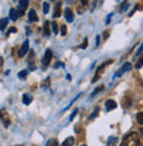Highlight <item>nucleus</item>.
I'll return each instance as SVG.
<instances>
[{
	"instance_id": "obj_1",
	"label": "nucleus",
	"mask_w": 143,
	"mask_h": 146,
	"mask_svg": "<svg viewBox=\"0 0 143 146\" xmlns=\"http://www.w3.org/2000/svg\"><path fill=\"white\" fill-rule=\"evenodd\" d=\"M121 146H139V135L136 134L135 131L126 134Z\"/></svg>"
},
{
	"instance_id": "obj_2",
	"label": "nucleus",
	"mask_w": 143,
	"mask_h": 146,
	"mask_svg": "<svg viewBox=\"0 0 143 146\" xmlns=\"http://www.w3.org/2000/svg\"><path fill=\"white\" fill-rule=\"evenodd\" d=\"M109 64H111V60H109V61H106V62H103L102 65L98 68V70H97V73H96V76L93 77V80H92V82H96L97 80H100V77L102 76V73L105 72V68L109 65Z\"/></svg>"
},
{
	"instance_id": "obj_3",
	"label": "nucleus",
	"mask_w": 143,
	"mask_h": 146,
	"mask_svg": "<svg viewBox=\"0 0 143 146\" xmlns=\"http://www.w3.org/2000/svg\"><path fill=\"white\" fill-rule=\"evenodd\" d=\"M0 119L3 121L4 126H9V123H11V118H9L8 113L4 110V109H0Z\"/></svg>"
},
{
	"instance_id": "obj_4",
	"label": "nucleus",
	"mask_w": 143,
	"mask_h": 146,
	"mask_svg": "<svg viewBox=\"0 0 143 146\" xmlns=\"http://www.w3.org/2000/svg\"><path fill=\"white\" fill-rule=\"evenodd\" d=\"M131 69V64H130V62H125L123 65H122V68H121L119 70H118V72L115 73V74H114V77H119V76H122V74H123L125 72H127V70H130Z\"/></svg>"
},
{
	"instance_id": "obj_5",
	"label": "nucleus",
	"mask_w": 143,
	"mask_h": 146,
	"mask_svg": "<svg viewBox=\"0 0 143 146\" xmlns=\"http://www.w3.org/2000/svg\"><path fill=\"white\" fill-rule=\"evenodd\" d=\"M52 56H53L52 50H50V49H47L45 54H44V58H43V66H48V65H49L50 60H52Z\"/></svg>"
},
{
	"instance_id": "obj_6",
	"label": "nucleus",
	"mask_w": 143,
	"mask_h": 146,
	"mask_svg": "<svg viewBox=\"0 0 143 146\" xmlns=\"http://www.w3.org/2000/svg\"><path fill=\"white\" fill-rule=\"evenodd\" d=\"M28 49H29V41H28V40H25V41L23 42L21 48H20V50H19V57H23L24 54L28 52Z\"/></svg>"
},
{
	"instance_id": "obj_7",
	"label": "nucleus",
	"mask_w": 143,
	"mask_h": 146,
	"mask_svg": "<svg viewBox=\"0 0 143 146\" xmlns=\"http://www.w3.org/2000/svg\"><path fill=\"white\" fill-rule=\"evenodd\" d=\"M27 5H28V0H20V1H19V9H17L19 16H21L24 13V11H25Z\"/></svg>"
},
{
	"instance_id": "obj_8",
	"label": "nucleus",
	"mask_w": 143,
	"mask_h": 146,
	"mask_svg": "<svg viewBox=\"0 0 143 146\" xmlns=\"http://www.w3.org/2000/svg\"><path fill=\"white\" fill-rule=\"evenodd\" d=\"M64 15H65L66 21H69V23H72V21L74 20V15H73V12H72V9H70V8H65Z\"/></svg>"
},
{
	"instance_id": "obj_9",
	"label": "nucleus",
	"mask_w": 143,
	"mask_h": 146,
	"mask_svg": "<svg viewBox=\"0 0 143 146\" xmlns=\"http://www.w3.org/2000/svg\"><path fill=\"white\" fill-rule=\"evenodd\" d=\"M105 106H106V110L110 111V110H114L117 108V102L114 100H107L105 102Z\"/></svg>"
},
{
	"instance_id": "obj_10",
	"label": "nucleus",
	"mask_w": 143,
	"mask_h": 146,
	"mask_svg": "<svg viewBox=\"0 0 143 146\" xmlns=\"http://www.w3.org/2000/svg\"><path fill=\"white\" fill-rule=\"evenodd\" d=\"M37 19H39V17H37V15H36V11L35 9H31L29 13H28V20L32 21V23H35V21H37Z\"/></svg>"
},
{
	"instance_id": "obj_11",
	"label": "nucleus",
	"mask_w": 143,
	"mask_h": 146,
	"mask_svg": "<svg viewBox=\"0 0 143 146\" xmlns=\"http://www.w3.org/2000/svg\"><path fill=\"white\" fill-rule=\"evenodd\" d=\"M53 16H54V17H60V16H61V3H57V4H56Z\"/></svg>"
},
{
	"instance_id": "obj_12",
	"label": "nucleus",
	"mask_w": 143,
	"mask_h": 146,
	"mask_svg": "<svg viewBox=\"0 0 143 146\" xmlns=\"http://www.w3.org/2000/svg\"><path fill=\"white\" fill-rule=\"evenodd\" d=\"M74 145V138L73 137H68V138L61 143V146H73Z\"/></svg>"
},
{
	"instance_id": "obj_13",
	"label": "nucleus",
	"mask_w": 143,
	"mask_h": 146,
	"mask_svg": "<svg viewBox=\"0 0 143 146\" xmlns=\"http://www.w3.org/2000/svg\"><path fill=\"white\" fill-rule=\"evenodd\" d=\"M23 102L25 105H29V104H31V102H32V96H31V94L25 93V94L23 96Z\"/></svg>"
},
{
	"instance_id": "obj_14",
	"label": "nucleus",
	"mask_w": 143,
	"mask_h": 146,
	"mask_svg": "<svg viewBox=\"0 0 143 146\" xmlns=\"http://www.w3.org/2000/svg\"><path fill=\"white\" fill-rule=\"evenodd\" d=\"M49 27H50V23H49V21H45V23H44V35H45V36H49L50 35Z\"/></svg>"
},
{
	"instance_id": "obj_15",
	"label": "nucleus",
	"mask_w": 143,
	"mask_h": 146,
	"mask_svg": "<svg viewBox=\"0 0 143 146\" xmlns=\"http://www.w3.org/2000/svg\"><path fill=\"white\" fill-rule=\"evenodd\" d=\"M117 143H118V138L117 137H110L107 139V146H117Z\"/></svg>"
},
{
	"instance_id": "obj_16",
	"label": "nucleus",
	"mask_w": 143,
	"mask_h": 146,
	"mask_svg": "<svg viewBox=\"0 0 143 146\" xmlns=\"http://www.w3.org/2000/svg\"><path fill=\"white\" fill-rule=\"evenodd\" d=\"M9 15H11V20H16L17 17H19L17 9H15V8H12V9H11V12H9Z\"/></svg>"
},
{
	"instance_id": "obj_17",
	"label": "nucleus",
	"mask_w": 143,
	"mask_h": 146,
	"mask_svg": "<svg viewBox=\"0 0 143 146\" xmlns=\"http://www.w3.org/2000/svg\"><path fill=\"white\" fill-rule=\"evenodd\" d=\"M31 57H29V60H28V62H29V64H31V69L33 70L35 69V65H33V60H35V53H33V50H31Z\"/></svg>"
},
{
	"instance_id": "obj_18",
	"label": "nucleus",
	"mask_w": 143,
	"mask_h": 146,
	"mask_svg": "<svg viewBox=\"0 0 143 146\" xmlns=\"http://www.w3.org/2000/svg\"><path fill=\"white\" fill-rule=\"evenodd\" d=\"M7 24H8V19H1V20H0V29H1V31H4V29H5V27H7Z\"/></svg>"
},
{
	"instance_id": "obj_19",
	"label": "nucleus",
	"mask_w": 143,
	"mask_h": 146,
	"mask_svg": "<svg viewBox=\"0 0 143 146\" xmlns=\"http://www.w3.org/2000/svg\"><path fill=\"white\" fill-rule=\"evenodd\" d=\"M142 66H143V54L140 56L139 60H138V61H136V64H135V68H136V69H140Z\"/></svg>"
},
{
	"instance_id": "obj_20",
	"label": "nucleus",
	"mask_w": 143,
	"mask_h": 146,
	"mask_svg": "<svg viewBox=\"0 0 143 146\" xmlns=\"http://www.w3.org/2000/svg\"><path fill=\"white\" fill-rule=\"evenodd\" d=\"M136 121H138V123H140V125L143 123V111H140V113L136 114Z\"/></svg>"
},
{
	"instance_id": "obj_21",
	"label": "nucleus",
	"mask_w": 143,
	"mask_h": 146,
	"mask_svg": "<svg viewBox=\"0 0 143 146\" xmlns=\"http://www.w3.org/2000/svg\"><path fill=\"white\" fill-rule=\"evenodd\" d=\"M57 145H58V143H57V139H54V138H53V139H49L45 146H57Z\"/></svg>"
},
{
	"instance_id": "obj_22",
	"label": "nucleus",
	"mask_w": 143,
	"mask_h": 146,
	"mask_svg": "<svg viewBox=\"0 0 143 146\" xmlns=\"http://www.w3.org/2000/svg\"><path fill=\"white\" fill-rule=\"evenodd\" d=\"M27 74H28V70H21V72H19V74H17V76H19V78H21V80H23V78H25V77H27Z\"/></svg>"
},
{
	"instance_id": "obj_23",
	"label": "nucleus",
	"mask_w": 143,
	"mask_h": 146,
	"mask_svg": "<svg viewBox=\"0 0 143 146\" xmlns=\"http://www.w3.org/2000/svg\"><path fill=\"white\" fill-rule=\"evenodd\" d=\"M103 89H105V86H103V85H101V86H98V88H97L96 90H94V92L92 93V97H93V96H96L97 93H100L101 90H103Z\"/></svg>"
},
{
	"instance_id": "obj_24",
	"label": "nucleus",
	"mask_w": 143,
	"mask_h": 146,
	"mask_svg": "<svg viewBox=\"0 0 143 146\" xmlns=\"http://www.w3.org/2000/svg\"><path fill=\"white\" fill-rule=\"evenodd\" d=\"M50 25H52V29H53V33H57V32H58V27H57L58 24H57V23H54V21H53V23L50 24Z\"/></svg>"
},
{
	"instance_id": "obj_25",
	"label": "nucleus",
	"mask_w": 143,
	"mask_h": 146,
	"mask_svg": "<svg viewBox=\"0 0 143 146\" xmlns=\"http://www.w3.org/2000/svg\"><path fill=\"white\" fill-rule=\"evenodd\" d=\"M66 35V25L61 24V36H65Z\"/></svg>"
},
{
	"instance_id": "obj_26",
	"label": "nucleus",
	"mask_w": 143,
	"mask_h": 146,
	"mask_svg": "<svg viewBox=\"0 0 143 146\" xmlns=\"http://www.w3.org/2000/svg\"><path fill=\"white\" fill-rule=\"evenodd\" d=\"M48 11H49V3H44V13H48Z\"/></svg>"
},
{
	"instance_id": "obj_27",
	"label": "nucleus",
	"mask_w": 143,
	"mask_h": 146,
	"mask_svg": "<svg viewBox=\"0 0 143 146\" xmlns=\"http://www.w3.org/2000/svg\"><path fill=\"white\" fill-rule=\"evenodd\" d=\"M49 85H50V78H47V80L43 82V86H44V88H48Z\"/></svg>"
},
{
	"instance_id": "obj_28",
	"label": "nucleus",
	"mask_w": 143,
	"mask_h": 146,
	"mask_svg": "<svg viewBox=\"0 0 143 146\" xmlns=\"http://www.w3.org/2000/svg\"><path fill=\"white\" fill-rule=\"evenodd\" d=\"M98 110H100V109L97 108V109H96V111H94L93 114H90V117H89V118H90V119H93V118H96L97 115H98Z\"/></svg>"
},
{
	"instance_id": "obj_29",
	"label": "nucleus",
	"mask_w": 143,
	"mask_h": 146,
	"mask_svg": "<svg viewBox=\"0 0 143 146\" xmlns=\"http://www.w3.org/2000/svg\"><path fill=\"white\" fill-rule=\"evenodd\" d=\"M60 66H61V68H64V66H65V64H64V62H56V64H54V68H60Z\"/></svg>"
},
{
	"instance_id": "obj_30",
	"label": "nucleus",
	"mask_w": 143,
	"mask_h": 146,
	"mask_svg": "<svg viewBox=\"0 0 143 146\" xmlns=\"http://www.w3.org/2000/svg\"><path fill=\"white\" fill-rule=\"evenodd\" d=\"M77 113H78V110H77V109H76V110H74L73 113H72V114H70V117H69V119H70V121H72V119H73L74 117H76V114H77Z\"/></svg>"
},
{
	"instance_id": "obj_31",
	"label": "nucleus",
	"mask_w": 143,
	"mask_h": 146,
	"mask_svg": "<svg viewBox=\"0 0 143 146\" xmlns=\"http://www.w3.org/2000/svg\"><path fill=\"white\" fill-rule=\"evenodd\" d=\"M142 52H143V42H142V45L139 46V49L136 50V56H139V54L142 53Z\"/></svg>"
},
{
	"instance_id": "obj_32",
	"label": "nucleus",
	"mask_w": 143,
	"mask_h": 146,
	"mask_svg": "<svg viewBox=\"0 0 143 146\" xmlns=\"http://www.w3.org/2000/svg\"><path fill=\"white\" fill-rule=\"evenodd\" d=\"M127 5H129L127 1H123V3H122V7H121V9H122V11H123V9H126V8H127Z\"/></svg>"
},
{
	"instance_id": "obj_33",
	"label": "nucleus",
	"mask_w": 143,
	"mask_h": 146,
	"mask_svg": "<svg viewBox=\"0 0 143 146\" xmlns=\"http://www.w3.org/2000/svg\"><path fill=\"white\" fill-rule=\"evenodd\" d=\"M86 46H88V38H85V40H84V44L81 45V48H82V49H85Z\"/></svg>"
},
{
	"instance_id": "obj_34",
	"label": "nucleus",
	"mask_w": 143,
	"mask_h": 146,
	"mask_svg": "<svg viewBox=\"0 0 143 146\" xmlns=\"http://www.w3.org/2000/svg\"><path fill=\"white\" fill-rule=\"evenodd\" d=\"M12 32H16V28H11V29L8 31V35H9V33H12Z\"/></svg>"
},
{
	"instance_id": "obj_35",
	"label": "nucleus",
	"mask_w": 143,
	"mask_h": 146,
	"mask_svg": "<svg viewBox=\"0 0 143 146\" xmlns=\"http://www.w3.org/2000/svg\"><path fill=\"white\" fill-rule=\"evenodd\" d=\"M1 64H3V60H1V57H0V66H1Z\"/></svg>"
},
{
	"instance_id": "obj_36",
	"label": "nucleus",
	"mask_w": 143,
	"mask_h": 146,
	"mask_svg": "<svg viewBox=\"0 0 143 146\" xmlns=\"http://www.w3.org/2000/svg\"><path fill=\"white\" fill-rule=\"evenodd\" d=\"M140 133H142V135H143V127H142V129H140Z\"/></svg>"
},
{
	"instance_id": "obj_37",
	"label": "nucleus",
	"mask_w": 143,
	"mask_h": 146,
	"mask_svg": "<svg viewBox=\"0 0 143 146\" xmlns=\"http://www.w3.org/2000/svg\"><path fill=\"white\" fill-rule=\"evenodd\" d=\"M16 146H24V145H16Z\"/></svg>"
},
{
	"instance_id": "obj_38",
	"label": "nucleus",
	"mask_w": 143,
	"mask_h": 146,
	"mask_svg": "<svg viewBox=\"0 0 143 146\" xmlns=\"http://www.w3.org/2000/svg\"><path fill=\"white\" fill-rule=\"evenodd\" d=\"M82 146H85V145H82Z\"/></svg>"
}]
</instances>
